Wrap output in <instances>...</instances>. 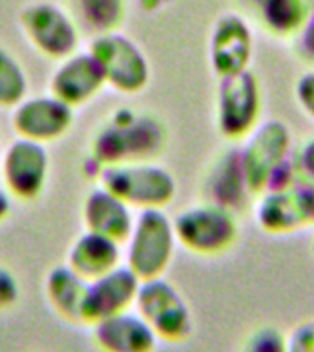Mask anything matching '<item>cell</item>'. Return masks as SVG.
Instances as JSON below:
<instances>
[{"mask_svg":"<svg viewBox=\"0 0 314 352\" xmlns=\"http://www.w3.org/2000/svg\"><path fill=\"white\" fill-rule=\"evenodd\" d=\"M99 186L127 202L132 209H165L176 197V180L156 162L109 165L99 173Z\"/></svg>","mask_w":314,"mask_h":352,"instance_id":"3","label":"cell"},{"mask_svg":"<svg viewBox=\"0 0 314 352\" xmlns=\"http://www.w3.org/2000/svg\"><path fill=\"white\" fill-rule=\"evenodd\" d=\"M294 99L308 121L314 123V68H308L296 79L294 85Z\"/></svg>","mask_w":314,"mask_h":352,"instance_id":"26","label":"cell"},{"mask_svg":"<svg viewBox=\"0 0 314 352\" xmlns=\"http://www.w3.org/2000/svg\"><path fill=\"white\" fill-rule=\"evenodd\" d=\"M176 244L173 219L164 209L138 211L131 235L125 241V264L142 280L164 277L175 257Z\"/></svg>","mask_w":314,"mask_h":352,"instance_id":"2","label":"cell"},{"mask_svg":"<svg viewBox=\"0 0 314 352\" xmlns=\"http://www.w3.org/2000/svg\"><path fill=\"white\" fill-rule=\"evenodd\" d=\"M285 352H314V323H297L285 336Z\"/></svg>","mask_w":314,"mask_h":352,"instance_id":"27","label":"cell"},{"mask_svg":"<svg viewBox=\"0 0 314 352\" xmlns=\"http://www.w3.org/2000/svg\"><path fill=\"white\" fill-rule=\"evenodd\" d=\"M28 76L15 55L0 46V107L15 109L26 99Z\"/></svg>","mask_w":314,"mask_h":352,"instance_id":"23","label":"cell"},{"mask_svg":"<svg viewBox=\"0 0 314 352\" xmlns=\"http://www.w3.org/2000/svg\"><path fill=\"white\" fill-rule=\"evenodd\" d=\"M21 297V286L15 274L0 264V310H8L17 305Z\"/></svg>","mask_w":314,"mask_h":352,"instance_id":"28","label":"cell"},{"mask_svg":"<svg viewBox=\"0 0 314 352\" xmlns=\"http://www.w3.org/2000/svg\"><path fill=\"white\" fill-rule=\"evenodd\" d=\"M121 246L123 244L114 239L87 230L74 241L66 264L87 280L98 279L120 266L123 258Z\"/></svg>","mask_w":314,"mask_h":352,"instance_id":"19","label":"cell"},{"mask_svg":"<svg viewBox=\"0 0 314 352\" xmlns=\"http://www.w3.org/2000/svg\"><path fill=\"white\" fill-rule=\"evenodd\" d=\"M314 8V0H263L255 11L258 24L278 41H292Z\"/></svg>","mask_w":314,"mask_h":352,"instance_id":"21","label":"cell"},{"mask_svg":"<svg viewBox=\"0 0 314 352\" xmlns=\"http://www.w3.org/2000/svg\"><path fill=\"white\" fill-rule=\"evenodd\" d=\"M107 87L103 70L90 52H76L61 60L50 79V94L70 107L92 101Z\"/></svg>","mask_w":314,"mask_h":352,"instance_id":"15","label":"cell"},{"mask_svg":"<svg viewBox=\"0 0 314 352\" xmlns=\"http://www.w3.org/2000/svg\"><path fill=\"white\" fill-rule=\"evenodd\" d=\"M142 279L127 264L110 270L98 279L88 280L83 305V323H98L116 314L132 310L136 305Z\"/></svg>","mask_w":314,"mask_h":352,"instance_id":"12","label":"cell"},{"mask_svg":"<svg viewBox=\"0 0 314 352\" xmlns=\"http://www.w3.org/2000/svg\"><path fill=\"white\" fill-rule=\"evenodd\" d=\"M134 219L136 217L132 213L131 206L103 186L88 192L83 204L85 228L99 235L114 239L120 244H125L131 235Z\"/></svg>","mask_w":314,"mask_h":352,"instance_id":"18","label":"cell"},{"mask_svg":"<svg viewBox=\"0 0 314 352\" xmlns=\"http://www.w3.org/2000/svg\"><path fill=\"white\" fill-rule=\"evenodd\" d=\"M173 226L178 244L198 257L224 255L239 239L237 214L204 200L180 211L173 219Z\"/></svg>","mask_w":314,"mask_h":352,"instance_id":"4","label":"cell"},{"mask_svg":"<svg viewBox=\"0 0 314 352\" xmlns=\"http://www.w3.org/2000/svg\"><path fill=\"white\" fill-rule=\"evenodd\" d=\"M200 191H202L204 202L217 204L220 208L230 209L236 214L247 208L253 192L248 186L247 175L242 169L239 147L222 151L209 164L208 173L202 178Z\"/></svg>","mask_w":314,"mask_h":352,"instance_id":"14","label":"cell"},{"mask_svg":"<svg viewBox=\"0 0 314 352\" xmlns=\"http://www.w3.org/2000/svg\"><path fill=\"white\" fill-rule=\"evenodd\" d=\"M88 280L68 264L55 266L44 280L46 299L61 318L72 323H83V305L87 297Z\"/></svg>","mask_w":314,"mask_h":352,"instance_id":"20","label":"cell"},{"mask_svg":"<svg viewBox=\"0 0 314 352\" xmlns=\"http://www.w3.org/2000/svg\"><path fill=\"white\" fill-rule=\"evenodd\" d=\"M237 6H239V10H241V13H244V15L248 16V13L250 15H255V11H258L259 4L263 2V0H236Z\"/></svg>","mask_w":314,"mask_h":352,"instance_id":"32","label":"cell"},{"mask_svg":"<svg viewBox=\"0 0 314 352\" xmlns=\"http://www.w3.org/2000/svg\"><path fill=\"white\" fill-rule=\"evenodd\" d=\"M241 143L242 169L253 197H258L266 191L275 170L294 154L292 132L285 121L270 118L261 121Z\"/></svg>","mask_w":314,"mask_h":352,"instance_id":"8","label":"cell"},{"mask_svg":"<svg viewBox=\"0 0 314 352\" xmlns=\"http://www.w3.org/2000/svg\"><path fill=\"white\" fill-rule=\"evenodd\" d=\"M94 343L101 352H154L158 338L132 308L92 324Z\"/></svg>","mask_w":314,"mask_h":352,"instance_id":"17","label":"cell"},{"mask_svg":"<svg viewBox=\"0 0 314 352\" xmlns=\"http://www.w3.org/2000/svg\"><path fill=\"white\" fill-rule=\"evenodd\" d=\"M88 52L98 59L105 81L116 92L134 96L147 88L151 81L147 55L127 35L120 32L96 35Z\"/></svg>","mask_w":314,"mask_h":352,"instance_id":"7","label":"cell"},{"mask_svg":"<svg viewBox=\"0 0 314 352\" xmlns=\"http://www.w3.org/2000/svg\"><path fill=\"white\" fill-rule=\"evenodd\" d=\"M11 213V195L6 187L0 186V224L4 222Z\"/></svg>","mask_w":314,"mask_h":352,"instance_id":"31","label":"cell"},{"mask_svg":"<svg viewBox=\"0 0 314 352\" xmlns=\"http://www.w3.org/2000/svg\"><path fill=\"white\" fill-rule=\"evenodd\" d=\"M134 310L165 343H184L195 330L191 308L178 288L164 277L142 280Z\"/></svg>","mask_w":314,"mask_h":352,"instance_id":"6","label":"cell"},{"mask_svg":"<svg viewBox=\"0 0 314 352\" xmlns=\"http://www.w3.org/2000/svg\"><path fill=\"white\" fill-rule=\"evenodd\" d=\"M300 192H302L303 206H305V213H307V222L311 228H314V184L302 182L300 184Z\"/></svg>","mask_w":314,"mask_h":352,"instance_id":"30","label":"cell"},{"mask_svg":"<svg viewBox=\"0 0 314 352\" xmlns=\"http://www.w3.org/2000/svg\"><path fill=\"white\" fill-rule=\"evenodd\" d=\"M292 54L296 55L297 60H302L303 65L314 68V8L311 15L297 32V35L291 41Z\"/></svg>","mask_w":314,"mask_h":352,"instance_id":"25","label":"cell"},{"mask_svg":"<svg viewBox=\"0 0 314 352\" xmlns=\"http://www.w3.org/2000/svg\"><path fill=\"white\" fill-rule=\"evenodd\" d=\"M0 173L11 197L19 200L41 197L50 175V154L44 143L17 138L2 154Z\"/></svg>","mask_w":314,"mask_h":352,"instance_id":"11","label":"cell"},{"mask_svg":"<svg viewBox=\"0 0 314 352\" xmlns=\"http://www.w3.org/2000/svg\"><path fill=\"white\" fill-rule=\"evenodd\" d=\"M296 165L302 182L314 184V136L308 138L296 151Z\"/></svg>","mask_w":314,"mask_h":352,"instance_id":"29","label":"cell"},{"mask_svg":"<svg viewBox=\"0 0 314 352\" xmlns=\"http://www.w3.org/2000/svg\"><path fill=\"white\" fill-rule=\"evenodd\" d=\"M169 142L167 126L158 116L118 110L92 142V160L103 169L131 162H156Z\"/></svg>","mask_w":314,"mask_h":352,"instance_id":"1","label":"cell"},{"mask_svg":"<svg viewBox=\"0 0 314 352\" xmlns=\"http://www.w3.org/2000/svg\"><path fill=\"white\" fill-rule=\"evenodd\" d=\"M313 255H314V241H313Z\"/></svg>","mask_w":314,"mask_h":352,"instance_id":"33","label":"cell"},{"mask_svg":"<svg viewBox=\"0 0 314 352\" xmlns=\"http://www.w3.org/2000/svg\"><path fill=\"white\" fill-rule=\"evenodd\" d=\"M285 336L274 324H261L248 334L241 352H285Z\"/></svg>","mask_w":314,"mask_h":352,"instance_id":"24","label":"cell"},{"mask_svg":"<svg viewBox=\"0 0 314 352\" xmlns=\"http://www.w3.org/2000/svg\"><path fill=\"white\" fill-rule=\"evenodd\" d=\"M21 24L37 52L50 59L63 60L76 54L79 26L72 13L52 2H35L22 11Z\"/></svg>","mask_w":314,"mask_h":352,"instance_id":"10","label":"cell"},{"mask_svg":"<svg viewBox=\"0 0 314 352\" xmlns=\"http://www.w3.org/2000/svg\"><path fill=\"white\" fill-rule=\"evenodd\" d=\"M253 217L259 230L269 235H292L308 228L300 184L289 189H270L258 195Z\"/></svg>","mask_w":314,"mask_h":352,"instance_id":"16","label":"cell"},{"mask_svg":"<svg viewBox=\"0 0 314 352\" xmlns=\"http://www.w3.org/2000/svg\"><path fill=\"white\" fill-rule=\"evenodd\" d=\"M255 38L252 24L241 11H224L211 24L208 38L209 68L217 79L250 70Z\"/></svg>","mask_w":314,"mask_h":352,"instance_id":"9","label":"cell"},{"mask_svg":"<svg viewBox=\"0 0 314 352\" xmlns=\"http://www.w3.org/2000/svg\"><path fill=\"white\" fill-rule=\"evenodd\" d=\"M263 121V87L252 70L219 79L215 126L226 142L239 143Z\"/></svg>","mask_w":314,"mask_h":352,"instance_id":"5","label":"cell"},{"mask_svg":"<svg viewBox=\"0 0 314 352\" xmlns=\"http://www.w3.org/2000/svg\"><path fill=\"white\" fill-rule=\"evenodd\" d=\"M77 26L96 35L118 32L125 21L127 0H68Z\"/></svg>","mask_w":314,"mask_h":352,"instance_id":"22","label":"cell"},{"mask_svg":"<svg viewBox=\"0 0 314 352\" xmlns=\"http://www.w3.org/2000/svg\"><path fill=\"white\" fill-rule=\"evenodd\" d=\"M74 125V107L54 94L26 98L13 109V129L26 140L50 143L59 140Z\"/></svg>","mask_w":314,"mask_h":352,"instance_id":"13","label":"cell"}]
</instances>
